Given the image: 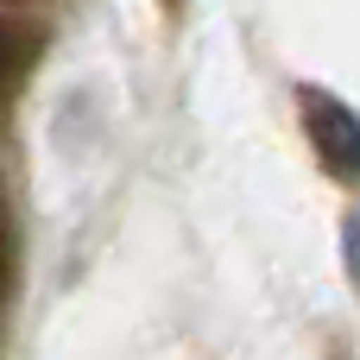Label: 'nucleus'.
Returning a JSON list of instances; mask_svg holds the SVG:
<instances>
[{
    "label": "nucleus",
    "instance_id": "nucleus-1",
    "mask_svg": "<svg viewBox=\"0 0 360 360\" xmlns=\"http://www.w3.org/2000/svg\"><path fill=\"white\" fill-rule=\"evenodd\" d=\"M297 114H304V133H310L316 158L342 184H360V114L354 108L329 89H297Z\"/></svg>",
    "mask_w": 360,
    "mask_h": 360
},
{
    "label": "nucleus",
    "instance_id": "nucleus-2",
    "mask_svg": "<svg viewBox=\"0 0 360 360\" xmlns=\"http://www.w3.org/2000/svg\"><path fill=\"white\" fill-rule=\"evenodd\" d=\"M342 253H348V278L360 285V209L342 221Z\"/></svg>",
    "mask_w": 360,
    "mask_h": 360
},
{
    "label": "nucleus",
    "instance_id": "nucleus-3",
    "mask_svg": "<svg viewBox=\"0 0 360 360\" xmlns=\"http://www.w3.org/2000/svg\"><path fill=\"white\" fill-rule=\"evenodd\" d=\"M165 6H177V0H165Z\"/></svg>",
    "mask_w": 360,
    "mask_h": 360
}]
</instances>
